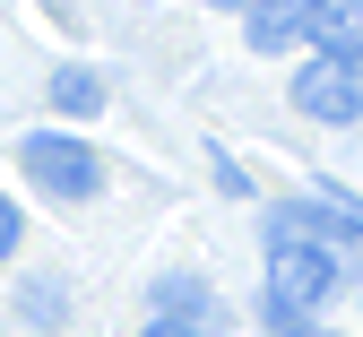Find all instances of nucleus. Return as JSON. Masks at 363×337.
Returning <instances> with one entry per match:
<instances>
[{"label": "nucleus", "instance_id": "obj_1", "mask_svg": "<svg viewBox=\"0 0 363 337\" xmlns=\"http://www.w3.org/2000/svg\"><path fill=\"white\" fill-rule=\"evenodd\" d=\"M337 285H346V260L329 243H294V233H277V243H268V303H259V320L277 328V337H303L311 320L329 311Z\"/></svg>", "mask_w": 363, "mask_h": 337}, {"label": "nucleus", "instance_id": "obj_2", "mask_svg": "<svg viewBox=\"0 0 363 337\" xmlns=\"http://www.w3.org/2000/svg\"><path fill=\"white\" fill-rule=\"evenodd\" d=\"M18 165H26V182L43 190V199H61V208H78V199L104 190V156L86 148V138H69V130H26Z\"/></svg>", "mask_w": 363, "mask_h": 337}, {"label": "nucleus", "instance_id": "obj_3", "mask_svg": "<svg viewBox=\"0 0 363 337\" xmlns=\"http://www.w3.org/2000/svg\"><path fill=\"white\" fill-rule=\"evenodd\" d=\"M294 113L303 121H329V130H346V121H363V61H329V53H311L303 70H294Z\"/></svg>", "mask_w": 363, "mask_h": 337}, {"label": "nucleus", "instance_id": "obj_4", "mask_svg": "<svg viewBox=\"0 0 363 337\" xmlns=\"http://www.w3.org/2000/svg\"><path fill=\"white\" fill-rule=\"evenodd\" d=\"M277 233L346 251V243H363V208H354V199H337V190H311V199H277V208H268V243H277Z\"/></svg>", "mask_w": 363, "mask_h": 337}, {"label": "nucleus", "instance_id": "obj_5", "mask_svg": "<svg viewBox=\"0 0 363 337\" xmlns=\"http://www.w3.org/2000/svg\"><path fill=\"white\" fill-rule=\"evenodd\" d=\"M311 18H320V0H251L242 43L251 53H294V43H311Z\"/></svg>", "mask_w": 363, "mask_h": 337}, {"label": "nucleus", "instance_id": "obj_6", "mask_svg": "<svg viewBox=\"0 0 363 337\" xmlns=\"http://www.w3.org/2000/svg\"><path fill=\"white\" fill-rule=\"evenodd\" d=\"M147 303H156V320H199V328H216V285L208 277H156L147 285Z\"/></svg>", "mask_w": 363, "mask_h": 337}, {"label": "nucleus", "instance_id": "obj_7", "mask_svg": "<svg viewBox=\"0 0 363 337\" xmlns=\"http://www.w3.org/2000/svg\"><path fill=\"white\" fill-rule=\"evenodd\" d=\"M311 53L363 61V0H320V18H311Z\"/></svg>", "mask_w": 363, "mask_h": 337}, {"label": "nucleus", "instance_id": "obj_8", "mask_svg": "<svg viewBox=\"0 0 363 337\" xmlns=\"http://www.w3.org/2000/svg\"><path fill=\"white\" fill-rule=\"evenodd\" d=\"M43 95H52V113H61V121H96V113H104V78L86 70V61H61Z\"/></svg>", "mask_w": 363, "mask_h": 337}, {"label": "nucleus", "instance_id": "obj_9", "mask_svg": "<svg viewBox=\"0 0 363 337\" xmlns=\"http://www.w3.org/2000/svg\"><path fill=\"white\" fill-rule=\"evenodd\" d=\"M9 311H18V320H26L35 337H52V328L69 320V285H61V277H26V285H18V303H9Z\"/></svg>", "mask_w": 363, "mask_h": 337}, {"label": "nucleus", "instance_id": "obj_10", "mask_svg": "<svg viewBox=\"0 0 363 337\" xmlns=\"http://www.w3.org/2000/svg\"><path fill=\"white\" fill-rule=\"evenodd\" d=\"M26 243V216H18V199H9V190H0V260H9Z\"/></svg>", "mask_w": 363, "mask_h": 337}, {"label": "nucleus", "instance_id": "obj_11", "mask_svg": "<svg viewBox=\"0 0 363 337\" xmlns=\"http://www.w3.org/2000/svg\"><path fill=\"white\" fill-rule=\"evenodd\" d=\"M208 165H216V190H225V199H242V190H251V173H242V165H234V156H225V148H216V156H208Z\"/></svg>", "mask_w": 363, "mask_h": 337}, {"label": "nucleus", "instance_id": "obj_12", "mask_svg": "<svg viewBox=\"0 0 363 337\" xmlns=\"http://www.w3.org/2000/svg\"><path fill=\"white\" fill-rule=\"evenodd\" d=\"M139 337H216V328H199V320H147Z\"/></svg>", "mask_w": 363, "mask_h": 337}, {"label": "nucleus", "instance_id": "obj_13", "mask_svg": "<svg viewBox=\"0 0 363 337\" xmlns=\"http://www.w3.org/2000/svg\"><path fill=\"white\" fill-rule=\"evenodd\" d=\"M199 9H251V0H199Z\"/></svg>", "mask_w": 363, "mask_h": 337}, {"label": "nucleus", "instance_id": "obj_14", "mask_svg": "<svg viewBox=\"0 0 363 337\" xmlns=\"http://www.w3.org/2000/svg\"><path fill=\"white\" fill-rule=\"evenodd\" d=\"M303 337H346V328H303Z\"/></svg>", "mask_w": 363, "mask_h": 337}, {"label": "nucleus", "instance_id": "obj_15", "mask_svg": "<svg viewBox=\"0 0 363 337\" xmlns=\"http://www.w3.org/2000/svg\"><path fill=\"white\" fill-rule=\"evenodd\" d=\"M354 294H363V268H354Z\"/></svg>", "mask_w": 363, "mask_h": 337}]
</instances>
